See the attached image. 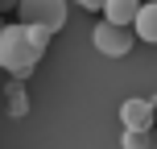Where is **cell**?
Here are the masks:
<instances>
[{
    "mask_svg": "<svg viewBox=\"0 0 157 149\" xmlns=\"http://www.w3.org/2000/svg\"><path fill=\"white\" fill-rule=\"evenodd\" d=\"M50 37H54V33L41 29V25H25V21L4 25V29H0V71L25 79L33 66L41 62V54H46Z\"/></svg>",
    "mask_w": 157,
    "mask_h": 149,
    "instance_id": "1",
    "label": "cell"
},
{
    "mask_svg": "<svg viewBox=\"0 0 157 149\" xmlns=\"http://www.w3.org/2000/svg\"><path fill=\"white\" fill-rule=\"evenodd\" d=\"M91 41H95V50H99L103 58H124L128 50L136 46V33H132V25H116V21L103 17L91 29Z\"/></svg>",
    "mask_w": 157,
    "mask_h": 149,
    "instance_id": "2",
    "label": "cell"
},
{
    "mask_svg": "<svg viewBox=\"0 0 157 149\" xmlns=\"http://www.w3.org/2000/svg\"><path fill=\"white\" fill-rule=\"evenodd\" d=\"M17 17L25 25H41V29L58 33L66 25V0H17Z\"/></svg>",
    "mask_w": 157,
    "mask_h": 149,
    "instance_id": "3",
    "label": "cell"
},
{
    "mask_svg": "<svg viewBox=\"0 0 157 149\" xmlns=\"http://www.w3.org/2000/svg\"><path fill=\"white\" fill-rule=\"evenodd\" d=\"M120 124L124 128H153V104L149 100H124L120 104Z\"/></svg>",
    "mask_w": 157,
    "mask_h": 149,
    "instance_id": "4",
    "label": "cell"
},
{
    "mask_svg": "<svg viewBox=\"0 0 157 149\" xmlns=\"http://www.w3.org/2000/svg\"><path fill=\"white\" fill-rule=\"evenodd\" d=\"M132 33L141 41H153L157 46V0L153 4H141V13H136V21H132Z\"/></svg>",
    "mask_w": 157,
    "mask_h": 149,
    "instance_id": "5",
    "label": "cell"
},
{
    "mask_svg": "<svg viewBox=\"0 0 157 149\" xmlns=\"http://www.w3.org/2000/svg\"><path fill=\"white\" fill-rule=\"evenodd\" d=\"M141 13V0H103V17L116 25H132Z\"/></svg>",
    "mask_w": 157,
    "mask_h": 149,
    "instance_id": "6",
    "label": "cell"
},
{
    "mask_svg": "<svg viewBox=\"0 0 157 149\" xmlns=\"http://www.w3.org/2000/svg\"><path fill=\"white\" fill-rule=\"evenodd\" d=\"M153 128H124V137H120V149H153Z\"/></svg>",
    "mask_w": 157,
    "mask_h": 149,
    "instance_id": "7",
    "label": "cell"
},
{
    "mask_svg": "<svg viewBox=\"0 0 157 149\" xmlns=\"http://www.w3.org/2000/svg\"><path fill=\"white\" fill-rule=\"evenodd\" d=\"M83 8H91V13H103V0H78Z\"/></svg>",
    "mask_w": 157,
    "mask_h": 149,
    "instance_id": "8",
    "label": "cell"
},
{
    "mask_svg": "<svg viewBox=\"0 0 157 149\" xmlns=\"http://www.w3.org/2000/svg\"><path fill=\"white\" fill-rule=\"evenodd\" d=\"M8 8H17V0H0V13H8Z\"/></svg>",
    "mask_w": 157,
    "mask_h": 149,
    "instance_id": "9",
    "label": "cell"
},
{
    "mask_svg": "<svg viewBox=\"0 0 157 149\" xmlns=\"http://www.w3.org/2000/svg\"><path fill=\"white\" fill-rule=\"evenodd\" d=\"M0 29H4V17H0Z\"/></svg>",
    "mask_w": 157,
    "mask_h": 149,
    "instance_id": "10",
    "label": "cell"
}]
</instances>
